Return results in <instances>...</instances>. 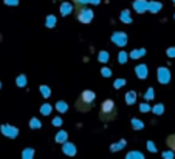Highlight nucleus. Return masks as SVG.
Here are the masks:
<instances>
[{
	"label": "nucleus",
	"instance_id": "1",
	"mask_svg": "<svg viewBox=\"0 0 175 159\" xmlns=\"http://www.w3.org/2000/svg\"><path fill=\"white\" fill-rule=\"evenodd\" d=\"M118 111H116V105L112 99H106L101 104V110H99V119L104 122H110L113 119H116Z\"/></svg>",
	"mask_w": 175,
	"mask_h": 159
},
{
	"label": "nucleus",
	"instance_id": "2",
	"mask_svg": "<svg viewBox=\"0 0 175 159\" xmlns=\"http://www.w3.org/2000/svg\"><path fill=\"white\" fill-rule=\"evenodd\" d=\"M95 99H96V94L93 91H90V90H85V91L81 93V96L76 101V110H79L81 113H87L91 108Z\"/></svg>",
	"mask_w": 175,
	"mask_h": 159
},
{
	"label": "nucleus",
	"instance_id": "3",
	"mask_svg": "<svg viewBox=\"0 0 175 159\" xmlns=\"http://www.w3.org/2000/svg\"><path fill=\"white\" fill-rule=\"evenodd\" d=\"M76 17L82 23H90L93 20V11L85 6H76Z\"/></svg>",
	"mask_w": 175,
	"mask_h": 159
},
{
	"label": "nucleus",
	"instance_id": "4",
	"mask_svg": "<svg viewBox=\"0 0 175 159\" xmlns=\"http://www.w3.org/2000/svg\"><path fill=\"white\" fill-rule=\"evenodd\" d=\"M158 79H160L161 83L169 82V71L166 70V68H160V70H158Z\"/></svg>",
	"mask_w": 175,
	"mask_h": 159
},
{
	"label": "nucleus",
	"instance_id": "5",
	"mask_svg": "<svg viewBox=\"0 0 175 159\" xmlns=\"http://www.w3.org/2000/svg\"><path fill=\"white\" fill-rule=\"evenodd\" d=\"M2 131H3L6 136H9V138H16V136H17V128H11V127L3 125V127H2Z\"/></svg>",
	"mask_w": 175,
	"mask_h": 159
},
{
	"label": "nucleus",
	"instance_id": "6",
	"mask_svg": "<svg viewBox=\"0 0 175 159\" xmlns=\"http://www.w3.org/2000/svg\"><path fill=\"white\" fill-rule=\"evenodd\" d=\"M166 145L175 153V134H169L167 139H166Z\"/></svg>",
	"mask_w": 175,
	"mask_h": 159
},
{
	"label": "nucleus",
	"instance_id": "7",
	"mask_svg": "<svg viewBox=\"0 0 175 159\" xmlns=\"http://www.w3.org/2000/svg\"><path fill=\"white\" fill-rule=\"evenodd\" d=\"M113 39H115V42L119 43V45H122V43H126V42H127V37L124 39V34H115Z\"/></svg>",
	"mask_w": 175,
	"mask_h": 159
},
{
	"label": "nucleus",
	"instance_id": "8",
	"mask_svg": "<svg viewBox=\"0 0 175 159\" xmlns=\"http://www.w3.org/2000/svg\"><path fill=\"white\" fill-rule=\"evenodd\" d=\"M64 151H65L67 154H74V153H76V150H74V147H73L71 144H67V145L64 147Z\"/></svg>",
	"mask_w": 175,
	"mask_h": 159
},
{
	"label": "nucleus",
	"instance_id": "9",
	"mask_svg": "<svg viewBox=\"0 0 175 159\" xmlns=\"http://www.w3.org/2000/svg\"><path fill=\"white\" fill-rule=\"evenodd\" d=\"M136 74H138L141 79H144V77H146V66H138V68H136Z\"/></svg>",
	"mask_w": 175,
	"mask_h": 159
},
{
	"label": "nucleus",
	"instance_id": "10",
	"mask_svg": "<svg viewBox=\"0 0 175 159\" xmlns=\"http://www.w3.org/2000/svg\"><path fill=\"white\" fill-rule=\"evenodd\" d=\"M132 124H133V128L135 130H141L143 128V122L138 121V119H132Z\"/></svg>",
	"mask_w": 175,
	"mask_h": 159
},
{
	"label": "nucleus",
	"instance_id": "11",
	"mask_svg": "<svg viewBox=\"0 0 175 159\" xmlns=\"http://www.w3.org/2000/svg\"><path fill=\"white\" fill-rule=\"evenodd\" d=\"M65 139H67V133H65V131H61V133L58 134V138H56L58 142H64Z\"/></svg>",
	"mask_w": 175,
	"mask_h": 159
},
{
	"label": "nucleus",
	"instance_id": "12",
	"mask_svg": "<svg viewBox=\"0 0 175 159\" xmlns=\"http://www.w3.org/2000/svg\"><path fill=\"white\" fill-rule=\"evenodd\" d=\"M126 101H127L129 105H132V104L135 102V93H129V94L126 96Z\"/></svg>",
	"mask_w": 175,
	"mask_h": 159
},
{
	"label": "nucleus",
	"instance_id": "13",
	"mask_svg": "<svg viewBox=\"0 0 175 159\" xmlns=\"http://www.w3.org/2000/svg\"><path fill=\"white\" fill-rule=\"evenodd\" d=\"M127 159H144V156L141 153H130L127 156Z\"/></svg>",
	"mask_w": 175,
	"mask_h": 159
},
{
	"label": "nucleus",
	"instance_id": "14",
	"mask_svg": "<svg viewBox=\"0 0 175 159\" xmlns=\"http://www.w3.org/2000/svg\"><path fill=\"white\" fill-rule=\"evenodd\" d=\"M71 2L76 5V6H85L88 3V0H71Z\"/></svg>",
	"mask_w": 175,
	"mask_h": 159
},
{
	"label": "nucleus",
	"instance_id": "15",
	"mask_svg": "<svg viewBox=\"0 0 175 159\" xmlns=\"http://www.w3.org/2000/svg\"><path fill=\"white\" fill-rule=\"evenodd\" d=\"M50 111H51V107H50L48 104H45V105L42 107V115L47 116V115H50Z\"/></svg>",
	"mask_w": 175,
	"mask_h": 159
},
{
	"label": "nucleus",
	"instance_id": "16",
	"mask_svg": "<svg viewBox=\"0 0 175 159\" xmlns=\"http://www.w3.org/2000/svg\"><path fill=\"white\" fill-rule=\"evenodd\" d=\"M31 157H33V151H31V148H27L23 153V159H31Z\"/></svg>",
	"mask_w": 175,
	"mask_h": 159
},
{
	"label": "nucleus",
	"instance_id": "17",
	"mask_svg": "<svg viewBox=\"0 0 175 159\" xmlns=\"http://www.w3.org/2000/svg\"><path fill=\"white\" fill-rule=\"evenodd\" d=\"M58 110H59L61 113L67 111V104H65V102H59V104H58Z\"/></svg>",
	"mask_w": 175,
	"mask_h": 159
},
{
	"label": "nucleus",
	"instance_id": "18",
	"mask_svg": "<svg viewBox=\"0 0 175 159\" xmlns=\"http://www.w3.org/2000/svg\"><path fill=\"white\" fill-rule=\"evenodd\" d=\"M144 54V50H135L133 53H132V57H140V56H143Z\"/></svg>",
	"mask_w": 175,
	"mask_h": 159
},
{
	"label": "nucleus",
	"instance_id": "19",
	"mask_svg": "<svg viewBox=\"0 0 175 159\" xmlns=\"http://www.w3.org/2000/svg\"><path fill=\"white\" fill-rule=\"evenodd\" d=\"M31 128H40V122L37 119H31Z\"/></svg>",
	"mask_w": 175,
	"mask_h": 159
},
{
	"label": "nucleus",
	"instance_id": "20",
	"mask_svg": "<svg viewBox=\"0 0 175 159\" xmlns=\"http://www.w3.org/2000/svg\"><path fill=\"white\" fill-rule=\"evenodd\" d=\"M163 157H164V159H172V157H173V151L170 150V151H166V153H163Z\"/></svg>",
	"mask_w": 175,
	"mask_h": 159
},
{
	"label": "nucleus",
	"instance_id": "21",
	"mask_svg": "<svg viewBox=\"0 0 175 159\" xmlns=\"http://www.w3.org/2000/svg\"><path fill=\"white\" fill-rule=\"evenodd\" d=\"M163 110H164V107H163V105H157V107L154 108V111L157 113V115H161V113H163Z\"/></svg>",
	"mask_w": 175,
	"mask_h": 159
},
{
	"label": "nucleus",
	"instance_id": "22",
	"mask_svg": "<svg viewBox=\"0 0 175 159\" xmlns=\"http://www.w3.org/2000/svg\"><path fill=\"white\" fill-rule=\"evenodd\" d=\"M40 88H42V94H43L45 97H48V94H50V90H48V87H45V85H43V87H40Z\"/></svg>",
	"mask_w": 175,
	"mask_h": 159
},
{
	"label": "nucleus",
	"instance_id": "23",
	"mask_svg": "<svg viewBox=\"0 0 175 159\" xmlns=\"http://www.w3.org/2000/svg\"><path fill=\"white\" fill-rule=\"evenodd\" d=\"M17 83H19L20 87H23L25 83H27V80H25V76H20V77L17 79Z\"/></svg>",
	"mask_w": 175,
	"mask_h": 159
},
{
	"label": "nucleus",
	"instance_id": "24",
	"mask_svg": "<svg viewBox=\"0 0 175 159\" xmlns=\"http://www.w3.org/2000/svg\"><path fill=\"white\" fill-rule=\"evenodd\" d=\"M144 97H146V99H152V97H154V90H152V88L149 90V91L146 93V96H144Z\"/></svg>",
	"mask_w": 175,
	"mask_h": 159
},
{
	"label": "nucleus",
	"instance_id": "25",
	"mask_svg": "<svg viewBox=\"0 0 175 159\" xmlns=\"http://www.w3.org/2000/svg\"><path fill=\"white\" fill-rule=\"evenodd\" d=\"M107 53H101V54H99V60H102V62H106L107 60Z\"/></svg>",
	"mask_w": 175,
	"mask_h": 159
},
{
	"label": "nucleus",
	"instance_id": "26",
	"mask_svg": "<svg viewBox=\"0 0 175 159\" xmlns=\"http://www.w3.org/2000/svg\"><path fill=\"white\" fill-rule=\"evenodd\" d=\"M124 83H126V80H116V83H115V88H119V87H122Z\"/></svg>",
	"mask_w": 175,
	"mask_h": 159
},
{
	"label": "nucleus",
	"instance_id": "27",
	"mask_svg": "<svg viewBox=\"0 0 175 159\" xmlns=\"http://www.w3.org/2000/svg\"><path fill=\"white\" fill-rule=\"evenodd\" d=\"M61 11H62V14H64V12H68V11H70V6H68V5H65V6L62 5V8H61Z\"/></svg>",
	"mask_w": 175,
	"mask_h": 159
},
{
	"label": "nucleus",
	"instance_id": "28",
	"mask_svg": "<svg viewBox=\"0 0 175 159\" xmlns=\"http://www.w3.org/2000/svg\"><path fill=\"white\" fill-rule=\"evenodd\" d=\"M147 147H149V150H151V151H157V150H155V147H154V144H152V142H149V144H147Z\"/></svg>",
	"mask_w": 175,
	"mask_h": 159
},
{
	"label": "nucleus",
	"instance_id": "29",
	"mask_svg": "<svg viewBox=\"0 0 175 159\" xmlns=\"http://www.w3.org/2000/svg\"><path fill=\"white\" fill-rule=\"evenodd\" d=\"M167 54H169V56H175V48H170V50H167Z\"/></svg>",
	"mask_w": 175,
	"mask_h": 159
},
{
	"label": "nucleus",
	"instance_id": "30",
	"mask_svg": "<svg viewBox=\"0 0 175 159\" xmlns=\"http://www.w3.org/2000/svg\"><path fill=\"white\" fill-rule=\"evenodd\" d=\"M119 60H121V63H122L124 60H126V56H124V53H121V54H119Z\"/></svg>",
	"mask_w": 175,
	"mask_h": 159
},
{
	"label": "nucleus",
	"instance_id": "31",
	"mask_svg": "<svg viewBox=\"0 0 175 159\" xmlns=\"http://www.w3.org/2000/svg\"><path fill=\"white\" fill-rule=\"evenodd\" d=\"M102 74H104L106 77H109V76H110V71H109V70H102Z\"/></svg>",
	"mask_w": 175,
	"mask_h": 159
},
{
	"label": "nucleus",
	"instance_id": "32",
	"mask_svg": "<svg viewBox=\"0 0 175 159\" xmlns=\"http://www.w3.org/2000/svg\"><path fill=\"white\" fill-rule=\"evenodd\" d=\"M147 110H149V107H147L146 104H144V105H141V111H147Z\"/></svg>",
	"mask_w": 175,
	"mask_h": 159
}]
</instances>
